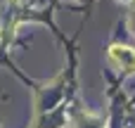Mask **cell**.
Listing matches in <instances>:
<instances>
[{"instance_id": "6da1fadb", "label": "cell", "mask_w": 135, "mask_h": 128, "mask_svg": "<svg viewBox=\"0 0 135 128\" xmlns=\"http://www.w3.org/2000/svg\"><path fill=\"white\" fill-rule=\"evenodd\" d=\"M109 59H112L119 69H123L126 74H133L135 71V50L128 48V45L114 43V45L109 48Z\"/></svg>"}]
</instances>
